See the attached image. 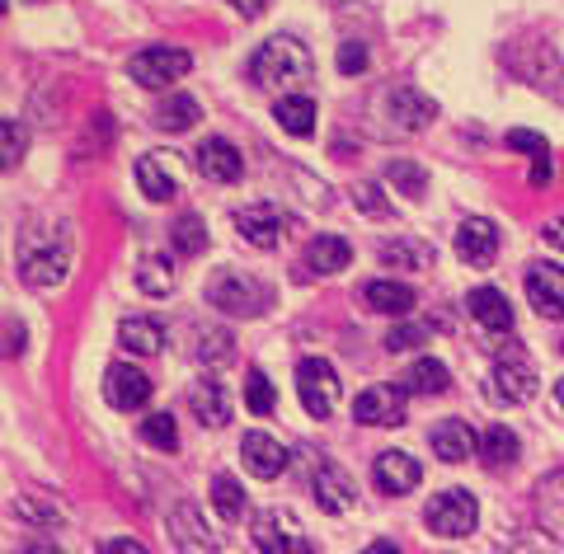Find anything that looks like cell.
Listing matches in <instances>:
<instances>
[{"mask_svg": "<svg viewBox=\"0 0 564 554\" xmlns=\"http://www.w3.org/2000/svg\"><path fill=\"white\" fill-rule=\"evenodd\" d=\"M273 118H278V128L288 137H311L315 132V104L306 95H282L273 104Z\"/></svg>", "mask_w": 564, "mask_h": 554, "instance_id": "obj_30", "label": "cell"}, {"mask_svg": "<svg viewBox=\"0 0 564 554\" xmlns=\"http://www.w3.org/2000/svg\"><path fill=\"white\" fill-rule=\"evenodd\" d=\"M532 395H536V362L518 344L499 348V352H494V367H489V400L527 404Z\"/></svg>", "mask_w": 564, "mask_h": 554, "instance_id": "obj_4", "label": "cell"}, {"mask_svg": "<svg viewBox=\"0 0 564 554\" xmlns=\"http://www.w3.org/2000/svg\"><path fill=\"white\" fill-rule=\"evenodd\" d=\"M137 287L147 296H170L174 292V263L165 254H147L137 268Z\"/></svg>", "mask_w": 564, "mask_h": 554, "instance_id": "obj_32", "label": "cell"}, {"mask_svg": "<svg viewBox=\"0 0 564 554\" xmlns=\"http://www.w3.org/2000/svg\"><path fill=\"white\" fill-rule=\"evenodd\" d=\"M352 207H358L362 217H391V203L381 198L377 184H358V193H352Z\"/></svg>", "mask_w": 564, "mask_h": 554, "instance_id": "obj_39", "label": "cell"}, {"mask_svg": "<svg viewBox=\"0 0 564 554\" xmlns=\"http://www.w3.org/2000/svg\"><path fill=\"white\" fill-rule=\"evenodd\" d=\"M170 541L180 545L184 554H217L221 550V541L212 535V526H207V517H203L198 503H180L170 512Z\"/></svg>", "mask_w": 564, "mask_h": 554, "instance_id": "obj_13", "label": "cell"}, {"mask_svg": "<svg viewBox=\"0 0 564 554\" xmlns=\"http://www.w3.org/2000/svg\"><path fill=\"white\" fill-rule=\"evenodd\" d=\"M311 70H315V62H311L306 43L282 39V33L263 43V47L254 52V62H250V76H254V85H263V89H292V85L311 80Z\"/></svg>", "mask_w": 564, "mask_h": 554, "instance_id": "obj_2", "label": "cell"}, {"mask_svg": "<svg viewBox=\"0 0 564 554\" xmlns=\"http://www.w3.org/2000/svg\"><path fill=\"white\" fill-rule=\"evenodd\" d=\"M433 118H437V104L423 95V89H414V85L386 89V122H391L395 132H423Z\"/></svg>", "mask_w": 564, "mask_h": 554, "instance_id": "obj_9", "label": "cell"}, {"mask_svg": "<svg viewBox=\"0 0 564 554\" xmlns=\"http://www.w3.org/2000/svg\"><path fill=\"white\" fill-rule=\"evenodd\" d=\"M348 259H352L348 240H339V236H315V240L306 245V254H302V278H329V273H344Z\"/></svg>", "mask_w": 564, "mask_h": 554, "instance_id": "obj_22", "label": "cell"}, {"mask_svg": "<svg viewBox=\"0 0 564 554\" xmlns=\"http://www.w3.org/2000/svg\"><path fill=\"white\" fill-rule=\"evenodd\" d=\"M362 554H400V550H395V545H391V541H372V545H367V550H362Z\"/></svg>", "mask_w": 564, "mask_h": 554, "instance_id": "obj_50", "label": "cell"}, {"mask_svg": "<svg viewBox=\"0 0 564 554\" xmlns=\"http://www.w3.org/2000/svg\"><path fill=\"white\" fill-rule=\"evenodd\" d=\"M362 301H367V311H377V315H410L414 287H404V282H367Z\"/></svg>", "mask_w": 564, "mask_h": 554, "instance_id": "obj_26", "label": "cell"}, {"mask_svg": "<svg viewBox=\"0 0 564 554\" xmlns=\"http://www.w3.org/2000/svg\"><path fill=\"white\" fill-rule=\"evenodd\" d=\"M137 184H141V193H147L151 203H170L174 193H180V184H174V170L165 165L161 155H141L137 160Z\"/></svg>", "mask_w": 564, "mask_h": 554, "instance_id": "obj_28", "label": "cell"}, {"mask_svg": "<svg viewBox=\"0 0 564 554\" xmlns=\"http://www.w3.org/2000/svg\"><path fill=\"white\" fill-rule=\"evenodd\" d=\"M188 66H193V57H188L184 47H141L137 57L128 62L132 80H137L141 89H165V85H174V80H184Z\"/></svg>", "mask_w": 564, "mask_h": 554, "instance_id": "obj_6", "label": "cell"}, {"mask_svg": "<svg viewBox=\"0 0 564 554\" xmlns=\"http://www.w3.org/2000/svg\"><path fill=\"white\" fill-rule=\"evenodd\" d=\"M207 301H212V306H217L221 315H245V319H254V315L269 311L273 292L263 287L259 278L240 273V268H221V273L207 282Z\"/></svg>", "mask_w": 564, "mask_h": 554, "instance_id": "obj_3", "label": "cell"}, {"mask_svg": "<svg viewBox=\"0 0 564 554\" xmlns=\"http://www.w3.org/2000/svg\"><path fill=\"white\" fill-rule=\"evenodd\" d=\"M536 522H541V531L551 535V541L564 545V466L551 470L536 485Z\"/></svg>", "mask_w": 564, "mask_h": 554, "instance_id": "obj_21", "label": "cell"}, {"mask_svg": "<svg viewBox=\"0 0 564 554\" xmlns=\"http://www.w3.org/2000/svg\"><path fill=\"white\" fill-rule=\"evenodd\" d=\"M429 334H433L429 325H400V329L386 334V348H391V352H410V348H419Z\"/></svg>", "mask_w": 564, "mask_h": 554, "instance_id": "obj_41", "label": "cell"}, {"mask_svg": "<svg viewBox=\"0 0 564 554\" xmlns=\"http://www.w3.org/2000/svg\"><path fill=\"white\" fill-rule=\"evenodd\" d=\"M518 452H522V442H518V433H513L508 423H494L489 433L480 437V460H485V470H503V466H513Z\"/></svg>", "mask_w": 564, "mask_h": 554, "instance_id": "obj_29", "label": "cell"}, {"mask_svg": "<svg viewBox=\"0 0 564 554\" xmlns=\"http://www.w3.org/2000/svg\"><path fill=\"white\" fill-rule=\"evenodd\" d=\"M254 545L263 554H315L302 535V522L288 508H269L254 517Z\"/></svg>", "mask_w": 564, "mask_h": 554, "instance_id": "obj_8", "label": "cell"}, {"mask_svg": "<svg viewBox=\"0 0 564 554\" xmlns=\"http://www.w3.org/2000/svg\"><path fill=\"white\" fill-rule=\"evenodd\" d=\"M541 236H545V240H551L555 249H564V217H555V221H545V226H541Z\"/></svg>", "mask_w": 564, "mask_h": 554, "instance_id": "obj_48", "label": "cell"}, {"mask_svg": "<svg viewBox=\"0 0 564 554\" xmlns=\"http://www.w3.org/2000/svg\"><path fill=\"white\" fill-rule=\"evenodd\" d=\"M433 456L437 460H447V466H462V460H470V456H480V437L470 433V423H462V419H443L433 427Z\"/></svg>", "mask_w": 564, "mask_h": 554, "instance_id": "obj_20", "label": "cell"}, {"mask_svg": "<svg viewBox=\"0 0 564 554\" xmlns=\"http://www.w3.org/2000/svg\"><path fill=\"white\" fill-rule=\"evenodd\" d=\"M508 146H513V151H527V155H551V146H545V137L527 132V128H513V132H508Z\"/></svg>", "mask_w": 564, "mask_h": 554, "instance_id": "obj_42", "label": "cell"}, {"mask_svg": "<svg viewBox=\"0 0 564 554\" xmlns=\"http://www.w3.org/2000/svg\"><path fill=\"white\" fill-rule=\"evenodd\" d=\"M527 301L536 306L541 319H564V268L555 263L527 268Z\"/></svg>", "mask_w": 564, "mask_h": 554, "instance_id": "obj_15", "label": "cell"}, {"mask_svg": "<svg viewBox=\"0 0 564 554\" xmlns=\"http://www.w3.org/2000/svg\"><path fill=\"white\" fill-rule=\"evenodd\" d=\"M400 385L410 390V395H447V385H452V371L437 362V357H419V362L404 371Z\"/></svg>", "mask_w": 564, "mask_h": 554, "instance_id": "obj_25", "label": "cell"}, {"mask_svg": "<svg viewBox=\"0 0 564 554\" xmlns=\"http://www.w3.org/2000/svg\"><path fill=\"white\" fill-rule=\"evenodd\" d=\"M193 122H198V99H188V95H174L155 113V128H165V132H188Z\"/></svg>", "mask_w": 564, "mask_h": 554, "instance_id": "obj_35", "label": "cell"}, {"mask_svg": "<svg viewBox=\"0 0 564 554\" xmlns=\"http://www.w3.org/2000/svg\"><path fill=\"white\" fill-rule=\"evenodd\" d=\"M381 263L386 268H414V273H423V268H433V245L429 240H410V236L386 240L381 245Z\"/></svg>", "mask_w": 564, "mask_h": 554, "instance_id": "obj_31", "label": "cell"}, {"mask_svg": "<svg viewBox=\"0 0 564 554\" xmlns=\"http://www.w3.org/2000/svg\"><path fill=\"white\" fill-rule=\"evenodd\" d=\"M456 259H462L466 268H489L494 259H499V230H494V221L466 217L462 226H456Z\"/></svg>", "mask_w": 564, "mask_h": 554, "instance_id": "obj_14", "label": "cell"}, {"mask_svg": "<svg viewBox=\"0 0 564 554\" xmlns=\"http://www.w3.org/2000/svg\"><path fill=\"white\" fill-rule=\"evenodd\" d=\"M386 184L419 203L423 193H429V170L414 165V160H391V165H386Z\"/></svg>", "mask_w": 564, "mask_h": 554, "instance_id": "obj_33", "label": "cell"}, {"mask_svg": "<svg viewBox=\"0 0 564 554\" xmlns=\"http://www.w3.org/2000/svg\"><path fill=\"white\" fill-rule=\"evenodd\" d=\"M198 357H203V362H207V357H212V362H226V357H231V334H207Z\"/></svg>", "mask_w": 564, "mask_h": 554, "instance_id": "obj_44", "label": "cell"}, {"mask_svg": "<svg viewBox=\"0 0 564 554\" xmlns=\"http://www.w3.org/2000/svg\"><path fill=\"white\" fill-rule=\"evenodd\" d=\"M372 479H377L381 493H395L400 498V493H414L419 489L423 470H419V460L410 452H381L377 466H372Z\"/></svg>", "mask_w": 564, "mask_h": 554, "instance_id": "obj_19", "label": "cell"}, {"mask_svg": "<svg viewBox=\"0 0 564 554\" xmlns=\"http://www.w3.org/2000/svg\"><path fill=\"white\" fill-rule=\"evenodd\" d=\"M0 141H6V155H0V165L14 170V165H20V155H24V132H20V122H14V118L0 122Z\"/></svg>", "mask_w": 564, "mask_h": 554, "instance_id": "obj_40", "label": "cell"}, {"mask_svg": "<svg viewBox=\"0 0 564 554\" xmlns=\"http://www.w3.org/2000/svg\"><path fill=\"white\" fill-rule=\"evenodd\" d=\"M240 456H245V470L254 479H278L288 470V446L269 433H245L240 437Z\"/></svg>", "mask_w": 564, "mask_h": 554, "instance_id": "obj_18", "label": "cell"}, {"mask_svg": "<svg viewBox=\"0 0 564 554\" xmlns=\"http://www.w3.org/2000/svg\"><path fill=\"white\" fill-rule=\"evenodd\" d=\"M24 554H62V550H52V545H33V550H24Z\"/></svg>", "mask_w": 564, "mask_h": 554, "instance_id": "obj_51", "label": "cell"}, {"mask_svg": "<svg viewBox=\"0 0 564 554\" xmlns=\"http://www.w3.org/2000/svg\"><path fill=\"white\" fill-rule=\"evenodd\" d=\"M193 170H198L203 178H212V184H236V178L245 174V155L226 137H212L193 151Z\"/></svg>", "mask_w": 564, "mask_h": 554, "instance_id": "obj_16", "label": "cell"}, {"mask_svg": "<svg viewBox=\"0 0 564 554\" xmlns=\"http://www.w3.org/2000/svg\"><path fill=\"white\" fill-rule=\"evenodd\" d=\"M226 6H236V10L245 14V20H259V14H263V6H269V0H226Z\"/></svg>", "mask_w": 564, "mask_h": 554, "instance_id": "obj_47", "label": "cell"}, {"mask_svg": "<svg viewBox=\"0 0 564 554\" xmlns=\"http://www.w3.org/2000/svg\"><path fill=\"white\" fill-rule=\"evenodd\" d=\"M70 263V236L66 226L47 230H24L20 236V278L29 287H57Z\"/></svg>", "mask_w": 564, "mask_h": 554, "instance_id": "obj_1", "label": "cell"}, {"mask_svg": "<svg viewBox=\"0 0 564 554\" xmlns=\"http://www.w3.org/2000/svg\"><path fill=\"white\" fill-rule=\"evenodd\" d=\"M245 404H250V414H259V419H269V414H273V404H278V395H273V381L263 377L259 367L245 371Z\"/></svg>", "mask_w": 564, "mask_h": 554, "instance_id": "obj_36", "label": "cell"}, {"mask_svg": "<svg viewBox=\"0 0 564 554\" xmlns=\"http://www.w3.org/2000/svg\"><path fill=\"white\" fill-rule=\"evenodd\" d=\"M362 66H367V47L362 43H339V70L344 76H358Z\"/></svg>", "mask_w": 564, "mask_h": 554, "instance_id": "obj_43", "label": "cell"}, {"mask_svg": "<svg viewBox=\"0 0 564 554\" xmlns=\"http://www.w3.org/2000/svg\"><path fill=\"white\" fill-rule=\"evenodd\" d=\"M423 522H429L437 535H447V541H462V535H470L475 522H480V503H475L466 489H447L429 503Z\"/></svg>", "mask_w": 564, "mask_h": 554, "instance_id": "obj_7", "label": "cell"}, {"mask_svg": "<svg viewBox=\"0 0 564 554\" xmlns=\"http://www.w3.org/2000/svg\"><path fill=\"white\" fill-rule=\"evenodd\" d=\"M555 178V165H551V155H532V188H545Z\"/></svg>", "mask_w": 564, "mask_h": 554, "instance_id": "obj_46", "label": "cell"}, {"mask_svg": "<svg viewBox=\"0 0 564 554\" xmlns=\"http://www.w3.org/2000/svg\"><path fill=\"white\" fill-rule=\"evenodd\" d=\"M466 306H470V319H480L489 334L513 329V306H508V296H503L499 287H475V292L466 296Z\"/></svg>", "mask_w": 564, "mask_h": 554, "instance_id": "obj_23", "label": "cell"}, {"mask_svg": "<svg viewBox=\"0 0 564 554\" xmlns=\"http://www.w3.org/2000/svg\"><path fill=\"white\" fill-rule=\"evenodd\" d=\"M141 437L151 446H161V452H174L180 446V427H174L170 414H151V419H141Z\"/></svg>", "mask_w": 564, "mask_h": 554, "instance_id": "obj_38", "label": "cell"}, {"mask_svg": "<svg viewBox=\"0 0 564 554\" xmlns=\"http://www.w3.org/2000/svg\"><path fill=\"white\" fill-rule=\"evenodd\" d=\"M118 344L128 348V352H137V357H155V352H161V344H165V329L155 325V319L128 315V319L118 325Z\"/></svg>", "mask_w": 564, "mask_h": 554, "instance_id": "obj_27", "label": "cell"}, {"mask_svg": "<svg viewBox=\"0 0 564 554\" xmlns=\"http://www.w3.org/2000/svg\"><path fill=\"white\" fill-rule=\"evenodd\" d=\"M104 400H109L118 414H132V409H147L151 404V377L137 371L132 362H113L104 371Z\"/></svg>", "mask_w": 564, "mask_h": 554, "instance_id": "obj_12", "label": "cell"}, {"mask_svg": "<svg viewBox=\"0 0 564 554\" xmlns=\"http://www.w3.org/2000/svg\"><path fill=\"white\" fill-rule=\"evenodd\" d=\"M212 508L221 512V522H240L245 517V489L236 475H217L212 479Z\"/></svg>", "mask_w": 564, "mask_h": 554, "instance_id": "obj_34", "label": "cell"}, {"mask_svg": "<svg viewBox=\"0 0 564 554\" xmlns=\"http://www.w3.org/2000/svg\"><path fill=\"white\" fill-rule=\"evenodd\" d=\"M404 385H367L358 400H352V419L367 427H400L404 423Z\"/></svg>", "mask_w": 564, "mask_h": 554, "instance_id": "obj_11", "label": "cell"}, {"mask_svg": "<svg viewBox=\"0 0 564 554\" xmlns=\"http://www.w3.org/2000/svg\"><path fill=\"white\" fill-rule=\"evenodd\" d=\"M555 400H560V409H564V377L555 381Z\"/></svg>", "mask_w": 564, "mask_h": 554, "instance_id": "obj_52", "label": "cell"}, {"mask_svg": "<svg viewBox=\"0 0 564 554\" xmlns=\"http://www.w3.org/2000/svg\"><path fill=\"white\" fill-rule=\"evenodd\" d=\"M311 489H315V503H321V512H348L352 498H358V485L348 479V470H339L334 460H321L311 475Z\"/></svg>", "mask_w": 564, "mask_h": 554, "instance_id": "obj_17", "label": "cell"}, {"mask_svg": "<svg viewBox=\"0 0 564 554\" xmlns=\"http://www.w3.org/2000/svg\"><path fill=\"white\" fill-rule=\"evenodd\" d=\"M560 352H564V344H560Z\"/></svg>", "mask_w": 564, "mask_h": 554, "instance_id": "obj_53", "label": "cell"}, {"mask_svg": "<svg viewBox=\"0 0 564 554\" xmlns=\"http://www.w3.org/2000/svg\"><path fill=\"white\" fill-rule=\"evenodd\" d=\"M10 357H20L24 352V329H14V319H10V348H6Z\"/></svg>", "mask_w": 564, "mask_h": 554, "instance_id": "obj_49", "label": "cell"}, {"mask_svg": "<svg viewBox=\"0 0 564 554\" xmlns=\"http://www.w3.org/2000/svg\"><path fill=\"white\" fill-rule=\"evenodd\" d=\"M188 409H193V419H198L203 427H221L226 419H231V404H226V390L221 381H193L188 390Z\"/></svg>", "mask_w": 564, "mask_h": 554, "instance_id": "obj_24", "label": "cell"}, {"mask_svg": "<svg viewBox=\"0 0 564 554\" xmlns=\"http://www.w3.org/2000/svg\"><path fill=\"white\" fill-rule=\"evenodd\" d=\"M99 554H147V545L132 541V535H118V541H104Z\"/></svg>", "mask_w": 564, "mask_h": 554, "instance_id": "obj_45", "label": "cell"}, {"mask_svg": "<svg viewBox=\"0 0 564 554\" xmlns=\"http://www.w3.org/2000/svg\"><path fill=\"white\" fill-rule=\"evenodd\" d=\"M296 395H302V409L311 419H329L334 404H339V377L325 357H302L296 367Z\"/></svg>", "mask_w": 564, "mask_h": 554, "instance_id": "obj_5", "label": "cell"}, {"mask_svg": "<svg viewBox=\"0 0 564 554\" xmlns=\"http://www.w3.org/2000/svg\"><path fill=\"white\" fill-rule=\"evenodd\" d=\"M174 249H180L184 259H198L207 249V226L198 217H180V226H174Z\"/></svg>", "mask_w": 564, "mask_h": 554, "instance_id": "obj_37", "label": "cell"}, {"mask_svg": "<svg viewBox=\"0 0 564 554\" xmlns=\"http://www.w3.org/2000/svg\"><path fill=\"white\" fill-rule=\"evenodd\" d=\"M236 230H240V240H250L254 249H278L282 236L292 230V217L282 207L254 203V207H240L236 211Z\"/></svg>", "mask_w": 564, "mask_h": 554, "instance_id": "obj_10", "label": "cell"}]
</instances>
